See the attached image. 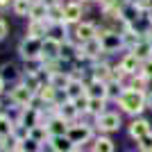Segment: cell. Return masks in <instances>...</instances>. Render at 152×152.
Wrapping results in <instances>:
<instances>
[{
    "label": "cell",
    "instance_id": "obj_1",
    "mask_svg": "<svg viewBox=\"0 0 152 152\" xmlns=\"http://www.w3.org/2000/svg\"><path fill=\"white\" fill-rule=\"evenodd\" d=\"M118 107H121L125 114L139 118L141 111L148 109V93H143V91H134V89H125V93H123L121 100H118Z\"/></svg>",
    "mask_w": 152,
    "mask_h": 152
},
{
    "label": "cell",
    "instance_id": "obj_2",
    "mask_svg": "<svg viewBox=\"0 0 152 152\" xmlns=\"http://www.w3.org/2000/svg\"><path fill=\"white\" fill-rule=\"evenodd\" d=\"M41 48L43 41L41 39H32V37H23L18 41V57L27 64H39L41 61Z\"/></svg>",
    "mask_w": 152,
    "mask_h": 152
},
{
    "label": "cell",
    "instance_id": "obj_3",
    "mask_svg": "<svg viewBox=\"0 0 152 152\" xmlns=\"http://www.w3.org/2000/svg\"><path fill=\"white\" fill-rule=\"evenodd\" d=\"M37 100V93L30 91L23 82H16L9 89V102L14 107H32V102Z\"/></svg>",
    "mask_w": 152,
    "mask_h": 152
},
{
    "label": "cell",
    "instance_id": "obj_4",
    "mask_svg": "<svg viewBox=\"0 0 152 152\" xmlns=\"http://www.w3.org/2000/svg\"><path fill=\"white\" fill-rule=\"evenodd\" d=\"M66 136L75 143V148H80L93 139V125H89V123H70Z\"/></svg>",
    "mask_w": 152,
    "mask_h": 152
},
{
    "label": "cell",
    "instance_id": "obj_5",
    "mask_svg": "<svg viewBox=\"0 0 152 152\" xmlns=\"http://www.w3.org/2000/svg\"><path fill=\"white\" fill-rule=\"evenodd\" d=\"M95 129H100L102 134H111V132H118L123 125L121 121V114H116V111H104L102 116H98L95 118Z\"/></svg>",
    "mask_w": 152,
    "mask_h": 152
},
{
    "label": "cell",
    "instance_id": "obj_6",
    "mask_svg": "<svg viewBox=\"0 0 152 152\" xmlns=\"http://www.w3.org/2000/svg\"><path fill=\"white\" fill-rule=\"evenodd\" d=\"M14 123H18V125L27 127V129H32V127H37V125H43L41 109L39 107H23V109H18V116H16Z\"/></svg>",
    "mask_w": 152,
    "mask_h": 152
},
{
    "label": "cell",
    "instance_id": "obj_7",
    "mask_svg": "<svg viewBox=\"0 0 152 152\" xmlns=\"http://www.w3.org/2000/svg\"><path fill=\"white\" fill-rule=\"evenodd\" d=\"M61 45L64 41L55 37H45L43 48H41V61H61Z\"/></svg>",
    "mask_w": 152,
    "mask_h": 152
},
{
    "label": "cell",
    "instance_id": "obj_8",
    "mask_svg": "<svg viewBox=\"0 0 152 152\" xmlns=\"http://www.w3.org/2000/svg\"><path fill=\"white\" fill-rule=\"evenodd\" d=\"M52 27H55V23H52L50 18H45V20H27L25 37L41 39V41H43L45 37H50V34H52Z\"/></svg>",
    "mask_w": 152,
    "mask_h": 152
},
{
    "label": "cell",
    "instance_id": "obj_9",
    "mask_svg": "<svg viewBox=\"0 0 152 152\" xmlns=\"http://www.w3.org/2000/svg\"><path fill=\"white\" fill-rule=\"evenodd\" d=\"M91 80L93 82H111V77H114V66L107 61H102V59H98V61H91Z\"/></svg>",
    "mask_w": 152,
    "mask_h": 152
},
{
    "label": "cell",
    "instance_id": "obj_10",
    "mask_svg": "<svg viewBox=\"0 0 152 152\" xmlns=\"http://www.w3.org/2000/svg\"><path fill=\"white\" fill-rule=\"evenodd\" d=\"M82 16H84L82 2H77V0L64 2V25H77V23H82Z\"/></svg>",
    "mask_w": 152,
    "mask_h": 152
},
{
    "label": "cell",
    "instance_id": "obj_11",
    "mask_svg": "<svg viewBox=\"0 0 152 152\" xmlns=\"http://www.w3.org/2000/svg\"><path fill=\"white\" fill-rule=\"evenodd\" d=\"M75 41L77 43H86L91 39H98V25L91 23V20H82V23H77L75 25Z\"/></svg>",
    "mask_w": 152,
    "mask_h": 152
},
{
    "label": "cell",
    "instance_id": "obj_12",
    "mask_svg": "<svg viewBox=\"0 0 152 152\" xmlns=\"http://www.w3.org/2000/svg\"><path fill=\"white\" fill-rule=\"evenodd\" d=\"M100 43H102L104 55H114V52H118L123 48V34H118V32H107V34L100 37Z\"/></svg>",
    "mask_w": 152,
    "mask_h": 152
},
{
    "label": "cell",
    "instance_id": "obj_13",
    "mask_svg": "<svg viewBox=\"0 0 152 152\" xmlns=\"http://www.w3.org/2000/svg\"><path fill=\"white\" fill-rule=\"evenodd\" d=\"M129 139H134V141H139V139H143L145 134H150L152 129H150V121L148 118H143V116H139V118H134L132 123H129Z\"/></svg>",
    "mask_w": 152,
    "mask_h": 152
},
{
    "label": "cell",
    "instance_id": "obj_14",
    "mask_svg": "<svg viewBox=\"0 0 152 152\" xmlns=\"http://www.w3.org/2000/svg\"><path fill=\"white\" fill-rule=\"evenodd\" d=\"M80 50L84 52L86 61H98V59H100V55H104L100 39H91V41H86V43H80Z\"/></svg>",
    "mask_w": 152,
    "mask_h": 152
},
{
    "label": "cell",
    "instance_id": "obj_15",
    "mask_svg": "<svg viewBox=\"0 0 152 152\" xmlns=\"http://www.w3.org/2000/svg\"><path fill=\"white\" fill-rule=\"evenodd\" d=\"M59 93H61V91H57L50 82H45L43 86L39 89L37 98L43 102V107H48V104H57V102H61V100H59Z\"/></svg>",
    "mask_w": 152,
    "mask_h": 152
},
{
    "label": "cell",
    "instance_id": "obj_16",
    "mask_svg": "<svg viewBox=\"0 0 152 152\" xmlns=\"http://www.w3.org/2000/svg\"><path fill=\"white\" fill-rule=\"evenodd\" d=\"M59 116H61L66 123H77V118H80V111H77L75 102L73 100H61L59 102Z\"/></svg>",
    "mask_w": 152,
    "mask_h": 152
},
{
    "label": "cell",
    "instance_id": "obj_17",
    "mask_svg": "<svg viewBox=\"0 0 152 152\" xmlns=\"http://www.w3.org/2000/svg\"><path fill=\"white\" fill-rule=\"evenodd\" d=\"M45 127H48V132H50V139L52 136H66L70 123H66L61 116H55V118H50V121L45 123Z\"/></svg>",
    "mask_w": 152,
    "mask_h": 152
},
{
    "label": "cell",
    "instance_id": "obj_18",
    "mask_svg": "<svg viewBox=\"0 0 152 152\" xmlns=\"http://www.w3.org/2000/svg\"><path fill=\"white\" fill-rule=\"evenodd\" d=\"M118 66L123 68V73H125L127 77L141 70V61L136 59V55H132V52H125V55H123V59L118 61Z\"/></svg>",
    "mask_w": 152,
    "mask_h": 152
},
{
    "label": "cell",
    "instance_id": "obj_19",
    "mask_svg": "<svg viewBox=\"0 0 152 152\" xmlns=\"http://www.w3.org/2000/svg\"><path fill=\"white\" fill-rule=\"evenodd\" d=\"M0 77L5 82H20L23 73L18 70V66L14 61H5V64H0Z\"/></svg>",
    "mask_w": 152,
    "mask_h": 152
},
{
    "label": "cell",
    "instance_id": "obj_20",
    "mask_svg": "<svg viewBox=\"0 0 152 152\" xmlns=\"http://www.w3.org/2000/svg\"><path fill=\"white\" fill-rule=\"evenodd\" d=\"M64 95L68 98V100H77V98H82V95H86V82L84 80H70L68 89L64 91Z\"/></svg>",
    "mask_w": 152,
    "mask_h": 152
},
{
    "label": "cell",
    "instance_id": "obj_21",
    "mask_svg": "<svg viewBox=\"0 0 152 152\" xmlns=\"http://www.w3.org/2000/svg\"><path fill=\"white\" fill-rule=\"evenodd\" d=\"M70 80H73V75H70V70H59V73H55V75H50L48 77V82L55 86L57 91H66L68 89V84H70Z\"/></svg>",
    "mask_w": 152,
    "mask_h": 152
},
{
    "label": "cell",
    "instance_id": "obj_22",
    "mask_svg": "<svg viewBox=\"0 0 152 152\" xmlns=\"http://www.w3.org/2000/svg\"><path fill=\"white\" fill-rule=\"evenodd\" d=\"M48 12H50V5L45 2V0H37L30 9V16L27 20H45L48 18Z\"/></svg>",
    "mask_w": 152,
    "mask_h": 152
},
{
    "label": "cell",
    "instance_id": "obj_23",
    "mask_svg": "<svg viewBox=\"0 0 152 152\" xmlns=\"http://www.w3.org/2000/svg\"><path fill=\"white\" fill-rule=\"evenodd\" d=\"M50 150L52 152H73L75 150V143H73L68 136H52L50 139Z\"/></svg>",
    "mask_w": 152,
    "mask_h": 152
},
{
    "label": "cell",
    "instance_id": "obj_24",
    "mask_svg": "<svg viewBox=\"0 0 152 152\" xmlns=\"http://www.w3.org/2000/svg\"><path fill=\"white\" fill-rule=\"evenodd\" d=\"M129 52H132V55H136V59H139V61H145V59H150V57H152L150 41H148V39H141V41L134 45Z\"/></svg>",
    "mask_w": 152,
    "mask_h": 152
},
{
    "label": "cell",
    "instance_id": "obj_25",
    "mask_svg": "<svg viewBox=\"0 0 152 152\" xmlns=\"http://www.w3.org/2000/svg\"><path fill=\"white\" fill-rule=\"evenodd\" d=\"M148 80L141 73H134V75H129L127 77V82H125V86L127 89H134V91H143V93H148Z\"/></svg>",
    "mask_w": 152,
    "mask_h": 152
},
{
    "label": "cell",
    "instance_id": "obj_26",
    "mask_svg": "<svg viewBox=\"0 0 152 152\" xmlns=\"http://www.w3.org/2000/svg\"><path fill=\"white\" fill-rule=\"evenodd\" d=\"M125 82H118V80H111V82H107V100H121V95L125 93Z\"/></svg>",
    "mask_w": 152,
    "mask_h": 152
},
{
    "label": "cell",
    "instance_id": "obj_27",
    "mask_svg": "<svg viewBox=\"0 0 152 152\" xmlns=\"http://www.w3.org/2000/svg\"><path fill=\"white\" fill-rule=\"evenodd\" d=\"M14 118L9 114H0V141H5V139H9L14 134Z\"/></svg>",
    "mask_w": 152,
    "mask_h": 152
},
{
    "label": "cell",
    "instance_id": "obj_28",
    "mask_svg": "<svg viewBox=\"0 0 152 152\" xmlns=\"http://www.w3.org/2000/svg\"><path fill=\"white\" fill-rule=\"evenodd\" d=\"M104 111H107V100H104V98H89V111H86V114L98 118V116H102Z\"/></svg>",
    "mask_w": 152,
    "mask_h": 152
},
{
    "label": "cell",
    "instance_id": "obj_29",
    "mask_svg": "<svg viewBox=\"0 0 152 152\" xmlns=\"http://www.w3.org/2000/svg\"><path fill=\"white\" fill-rule=\"evenodd\" d=\"M86 95H89V98H104V100H107V84L91 80V82L86 84Z\"/></svg>",
    "mask_w": 152,
    "mask_h": 152
},
{
    "label": "cell",
    "instance_id": "obj_30",
    "mask_svg": "<svg viewBox=\"0 0 152 152\" xmlns=\"http://www.w3.org/2000/svg\"><path fill=\"white\" fill-rule=\"evenodd\" d=\"M32 5H34V0H14L12 2V12L16 14V16H20V18H27Z\"/></svg>",
    "mask_w": 152,
    "mask_h": 152
},
{
    "label": "cell",
    "instance_id": "obj_31",
    "mask_svg": "<svg viewBox=\"0 0 152 152\" xmlns=\"http://www.w3.org/2000/svg\"><path fill=\"white\" fill-rule=\"evenodd\" d=\"M116 145L109 136H95L93 139V150L91 152H114Z\"/></svg>",
    "mask_w": 152,
    "mask_h": 152
},
{
    "label": "cell",
    "instance_id": "obj_32",
    "mask_svg": "<svg viewBox=\"0 0 152 152\" xmlns=\"http://www.w3.org/2000/svg\"><path fill=\"white\" fill-rule=\"evenodd\" d=\"M30 139H34L37 143H50V132H48V127L45 125H37L30 129Z\"/></svg>",
    "mask_w": 152,
    "mask_h": 152
},
{
    "label": "cell",
    "instance_id": "obj_33",
    "mask_svg": "<svg viewBox=\"0 0 152 152\" xmlns=\"http://www.w3.org/2000/svg\"><path fill=\"white\" fill-rule=\"evenodd\" d=\"M48 18H50L52 23H55V25H61V23H64V2H57V5H50Z\"/></svg>",
    "mask_w": 152,
    "mask_h": 152
},
{
    "label": "cell",
    "instance_id": "obj_34",
    "mask_svg": "<svg viewBox=\"0 0 152 152\" xmlns=\"http://www.w3.org/2000/svg\"><path fill=\"white\" fill-rule=\"evenodd\" d=\"M18 145L23 148L25 152H41V148H43L41 143H37V141H34V139H30V136H27V139L23 141V143H18Z\"/></svg>",
    "mask_w": 152,
    "mask_h": 152
},
{
    "label": "cell",
    "instance_id": "obj_35",
    "mask_svg": "<svg viewBox=\"0 0 152 152\" xmlns=\"http://www.w3.org/2000/svg\"><path fill=\"white\" fill-rule=\"evenodd\" d=\"M136 145H139L141 152H152V132L145 134L143 139H139V141H136Z\"/></svg>",
    "mask_w": 152,
    "mask_h": 152
},
{
    "label": "cell",
    "instance_id": "obj_36",
    "mask_svg": "<svg viewBox=\"0 0 152 152\" xmlns=\"http://www.w3.org/2000/svg\"><path fill=\"white\" fill-rule=\"evenodd\" d=\"M139 73L145 77L148 82H152V57L145 59V61H141V70H139Z\"/></svg>",
    "mask_w": 152,
    "mask_h": 152
},
{
    "label": "cell",
    "instance_id": "obj_37",
    "mask_svg": "<svg viewBox=\"0 0 152 152\" xmlns=\"http://www.w3.org/2000/svg\"><path fill=\"white\" fill-rule=\"evenodd\" d=\"M134 5L139 7V9H141V12H143V14L152 12V0H136V2H134Z\"/></svg>",
    "mask_w": 152,
    "mask_h": 152
},
{
    "label": "cell",
    "instance_id": "obj_38",
    "mask_svg": "<svg viewBox=\"0 0 152 152\" xmlns=\"http://www.w3.org/2000/svg\"><path fill=\"white\" fill-rule=\"evenodd\" d=\"M7 34H9V25H7L5 18H0V41H2V39H7Z\"/></svg>",
    "mask_w": 152,
    "mask_h": 152
},
{
    "label": "cell",
    "instance_id": "obj_39",
    "mask_svg": "<svg viewBox=\"0 0 152 152\" xmlns=\"http://www.w3.org/2000/svg\"><path fill=\"white\" fill-rule=\"evenodd\" d=\"M143 37L150 41V48H152V30H148V32H143Z\"/></svg>",
    "mask_w": 152,
    "mask_h": 152
},
{
    "label": "cell",
    "instance_id": "obj_40",
    "mask_svg": "<svg viewBox=\"0 0 152 152\" xmlns=\"http://www.w3.org/2000/svg\"><path fill=\"white\" fill-rule=\"evenodd\" d=\"M5 89H7V82H5V80H2V77H0V95L5 93Z\"/></svg>",
    "mask_w": 152,
    "mask_h": 152
},
{
    "label": "cell",
    "instance_id": "obj_41",
    "mask_svg": "<svg viewBox=\"0 0 152 152\" xmlns=\"http://www.w3.org/2000/svg\"><path fill=\"white\" fill-rule=\"evenodd\" d=\"M148 109H152V91H148Z\"/></svg>",
    "mask_w": 152,
    "mask_h": 152
},
{
    "label": "cell",
    "instance_id": "obj_42",
    "mask_svg": "<svg viewBox=\"0 0 152 152\" xmlns=\"http://www.w3.org/2000/svg\"><path fill=\"white\" fill-rule=\"evenodd\" d=\"M9 152H25V150H23V148H20V145H16V148H12V150H9Z\"/></svg>",
    "mask_w": 152,
    "mask_h": 152
},
{
    "label": "cell",
    "instance_id": "obj_43",
    "mask_svg": "<svg viewBox=\"0 0 152 152\" xmlns=\"http://www.w3.org/2000/svg\"><path fill=\"white\" fill-rule=\"evenodd\" d=\"M145 18H148V23L152 25V12H148V14H145Z\"/></svg>",
    "mask_w": 152,
    "mask_h": 152
},
{
    "label": "cell",
    "instance_id": "obj_44",
    "mask_svg": "<svg viewBox=\"0 0 152 152\" xmlns=\"http://www.w3.org/2000/svg\"><path fill=\"white\" fill-rule=\"evenodd\" d=\"M48 5H57V2H61V0H45Z\"/></svg>",
    "mask_w": 152,
    "mask_h": 152
},
{
    "label": "cell",
    "instance_id": "obj_45",
    "mask_svg": "<svg viewBox=\"0 0 152 152\" xmlns=\"http://www.w3.org/2000/svg\"><path fill=\"white\" fill-rule=\"evenodd\" d=\"M73 152H82V150H80V148H75V150H73Z\"/></svg>",
    "mask_w": 152,
    "mask_h": 152
},
{
    "label": "cell",
    "instance_id": "obj_46",
    "mask_svg": "<svg viewBox=\"0 0 152 152\" xmlns=\"http://www.w3.org/2000/svg\"><path fill=\"white\" fill-rule=\"evenodd\" d=\"M34 2H37V0H34Z\"/></svg>",
    "mask_w": 152,
    "mask_h": 152
}]
</instances>
